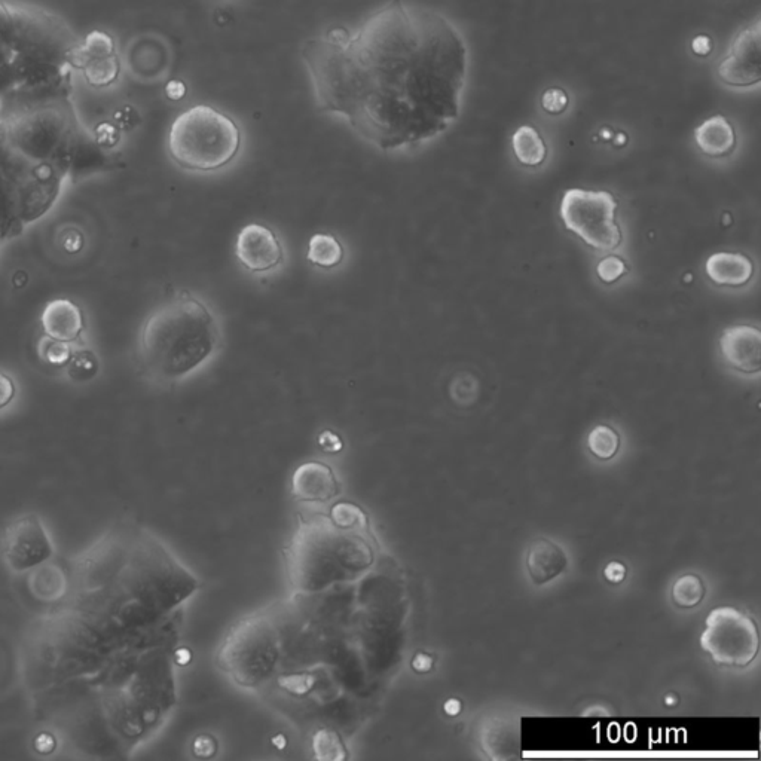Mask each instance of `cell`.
I'll list each match as a JSON object with an SVG mask.
<instances>
[{
    "label": "cell",
    "mask_w": 761,
    "mask_h": 761,
    "mask_svg": "<svg viewBox=\"0 0 761 761\" xmlns=\"http://www.w3.org/2000/svg\"><path fill=\"white\" fill-rule=\"evenodd\" d=\"M165 94L170 100H182L186 94V85L182 81L174 79V81L168 82L167 87H165Z\"/></svg>",
    "instance_id": "cell-26"
},
{
    "label": "cell",
    "mask_w": 761,
    "mask_h": 761,
    "mask_svg": "<svg viewBox=\"0 0 761 761\" xmlns=\"http://www.w3.org/2000/svg\"><path fill=\"white\" fill-rule=\"evenodd\" d=\"M512 148L519 163L528 167L542 165L547 157L546 142L533 125H522L513 133Z\"/></svg>",
    "instance_id": "cell-14"
},
{
    "label": "cell",
    "mask_w": 761,
    "mask_h": 761,
    "mask_svg": "<svg viewBox=\"0 0 761 761\" xmlns=\"http://www.w3.org/2000/svg\"><path fill=\"white\" fill-rule=\"evenodd\" d=\"M85 67L87 81L94 87H106L116 81L119 75V61L116 54L90 55Z\"/></svg>",
    "instance_id": "cell-16"
},
{
    "label": "cell",
    "mask_w": 761,
    "mask_h": 761,
    "mask_svg": "<svg viewBox=\"0 0 761 761\" xmlns=\"http://www.w3.org/2000/svg\"><path fill=\"white\" fill-rule=\"evenodd\" d=\"M695 142L705 155L723 158L736 148V131L732 122L723 115L705 119L695 130Z\"/></svg>",
    "instance_id": "cell-11"
},
{
    "label": "cell",
    "mask_w": 761,
    "mask_h": 761,
    "mask_svg": "<svg viewBox=\"0 0 761 761\" xmlns=\"http://www.w3.org/2000/svg\"><path fill=\"white\" fill-rule=\"evenodd\" d=\"M238 261L252 272L274 270L283 262V247L272 229L250 223L241 229L235 246Z\"/></svg>",
    "instance_id": "cell-8"
},
{
    "label": "cell",
    "mask_w": 761,
    "mask_h": 761,
    "mask_svg": "<svg viewBox=\"0 0 761 761\" xmlns=\"http://www.w3.org/2000/svg\"><path fill=\"white\" fill-rule=\"evenodd\" d=\"M192 653L188 649H179L176 652V660L180 666H186L191 662Z\"/></svg>",
    "instance_id": "cell-29"
},
{
    "label": "cell",
    "mask_w": 761,
    "mask_h": 761,
    "mask_svg": "<svg viewBox=\"0 0 761 761\" xmlns=\"http://www.w3.org/2000/svg\"><path fill=\"white\" fill-rule=\"evenodd\" d=\"M218 323L198 298L182 293L146 320L140 356L146 371L160 381H176L200 368L215 351Z\"/></svg>",
    "instance_id": "cell-2"
},
{
    "label": "cell",
    "mask_w": 761,
    "mask_h": 761,
    "mask_svg": "<svg viewBox=\"0 0 761 761\" xmlns=\"http://www.w3.org/2000/svg\"><path fill=\"white\" fill-rule=\"evenodd\" d=\"M301 55L319 109L382 151L435 139L460 116L466 42L430 9L390 0L354 32L308 39Z\"/></svg>",
    "instance_id": "cell-1"
},
{
    "label": "cell",
    "mask_w": 761,
    "mask_h": 761,
    "mask_svg": "<svg viewBox=\"0 0 761 761\" xmlns=\"http://www.w3.org/2000/svg\"><path fill=\"white\" fill-rule=\"evenodd\" d=\"M693 53L699 55V57H705L712 51V41L708 36L701 35L698 38L693 39L692 42Z\"/></svg>",
    "instance_id": "cell-25"
},
{
    "label": "cell",
    "mask_w": 761,
    "mask_h": 761,
    "mask_svg": "<svg viewBox=\"0 0 761 761\" xmlns=\"http://www.w3.org/2000/svg\"><path fill=\"white\" fill-rule=\"evenodd\" d=\"M704 583L695 574H686L680 577L672 589V598L680 607H695L704 598Z\"/></svg>",
    "instance_id": "cell-17"
},
{
    "label": "cell",
    "mask_w": 761,
    "mask_h": 761,
    "mask_svg": "<svg viewBox=\"0 0 761 761\" xmlns=\"http://www.w3.org/2000/svg\"><path fill=\"white\" fill-rule=\"evenodd\" d=\"M570 105V97L564 88L552 87L544 91L542 96V108L550 115H561Z\"/></svg>",
    "instance_id": "cell-20"
},
{
    "label": "cell",
    "mask_w": 761,
    "mask_h": 761,
    "mask_svg": "<svg viewBox=\"0 0 761 761\" xmlns=\"http://www.w3.org/2000/svg\"><path fill=\"white\" fill-rule=\"evenodd\" d=\"M443 709H445L446 714L451 715V717H455V715L460 714L461 702L458 701V699H449Z\"/></svg>",
    "instance_id": "cell-28"
},
{
    "label": "cell",
    "mask_w": 761,
    "mask_h": 761,
    "mask_svg": "<svg viewBox=\"0 0 761 761\" xmlns=\"http://www.w3.org/2000/svg\"><path fill=\"white\" fill-rule=\"evenodd\" d=\"M5 555L14 570L35 567L51 556V544L38 519H20L6 530Z\"/></svg>",
    "instance_id": "cell-7"
},
{
    "label": "cell",
    "mask_w": 761,
    "mask_h": 761,
    "mask_svg": "<svg viewBox=\"0 0 761 761\" xmlns=\"http://www.w3.org/2000/svg\"><path fill=\"white\" fill-rule=\"evenodd\" d=\"M588 445L595 457L610 460L619 451V435L611 427L598 426L589 435Z\"/></svg>",
    "instance_id": "cell-18"
},
{
    "label": "cell",
    "mask_w": 761,
    "mask_h": 761,
    "mask_svg": "<svg viewBox=\"0 0 761 761\" xmlns=\"http://www.w3.org/2000/svg\"><path fill=\"white\" fill-rule=\"evenodd\" d=\"M272 745H274L275 748H278V750H284V748L287 747L286 738H284L283 735L274 736V738H272Z\"/></svg>",
    "instance_id": "cell-30"
},
{
    "label": "cell",
    "mask_w": 761,
    "mask_h": 761,
    "mask_svg": "<svg viewBox=\"0 0 761 761\" xmlns=\"http://www.w3.org/2000/svg\"><path fill=\"white\" fill-rule=\"evenodd\" d=\"M721 353L726 362L742 374L761 371V332L754 326L727 327L720 339Z\"/></svg>",
    "instance_id": "cell-9"
},
{
    "label": "cell",
    "mask_w": 761,
    "mask_h": 761,
    "mask_svg": "<svg viewBox=\"0 0 761 761\" xmlns=\"http://www.w3.org/2000/svg\"><path fill=\"white\" fill-rule=\"evenodd\" d=\"M41 320L45 335L63 344L75 341L84 330V314L81 308L69 299H54L48 302Z\"/></svg>",
    "instance_id": "cell-10"
},
{
    "label": "cell",
    "mask_w": 761,
    "mask_h": 761,
    "mask_svg": "<svg viewBox=\"0 0 761 761\" xmlns=\"http://www.w3.org/2000/svg\"><path fill=\"white\" fill-rule=\"evenodd\" d=\"M626 272H628V265L619 256H607L599 262L597 267L598 277L607 284L619 280Z\"/></svg>",
    "instance_id": "cell-19"
},
{
    "label": "cell",
    "mask_w": 761,
    "mask_h": 761,
    "mask_svg": "<svg viewBox=\"0 0 761 761\" xmlns=\"http://www.w3.org/2000/svg\"><path fill=\"white\" fill-rule=\"evenodd\" d=\"M617 207L619 204L611 192L568 189L559 212L568 231L582 238L592 249L611 252L622 243Z\"/></svg>",
    "instance_id": "cell-4"
},
{
    "label": "cell",
    "mask_w": 761,
    "mask_h": 761,
    "mask_svg": "<svg viewBox=\"0 0 761 761\" xmlns=\"http://www.w3.org/2000/svg\"><path fill=\"white\" fill-rule=\"evenodd\" d=\"M527 564L534 582L537 585H543L564 571L567 558L561 547L542 539L531 546Z\"/></svg>",
    "instance_id": "cell-13"
},
{
    "label": "cell",
    "mask_w": 761,
    "mask_h": 761,
    "mask_svg": "<svg viewBox=\"0 0 761 761\" xmlns=\"http://www.w3.org/2000/svg\"><path fill=\"white\" fill-rule=\"evenodd\" d=\"M701 646L715 662L729 666H745L759 652V632L750 617L732 607L711 611Z\"/></svg>",
    "instance_id": "cell-5"
},
{
    "label": "cell",
    "mask_w": 761,
    "mask_h": 761,
    "mask_svg": "<svg viewBox=\"0 0 761 761\" xmlns=\"http://www.w3.org/2000/svg\"><path fill=\"white\" fill-rule=\"evenodd\" d=\"M717 76L732 88L756 87L761 81L760 20L736 35L729 53L718 64Z\"/></svg>",
    "instance_id": "cell-6"
},
{
    "label": "cell",
    "mask_w": 761,
    "mask_h": 761,
    "mask_svg": "<svg viewBox=\"0 0 761 761\" xmlns=\"http://www.w3.org/2000/svg\"><path fill=\"white\" fill-rule=\"evenodd\" d=\"M319 443L323 446V449L329 452H338L342 449L341 439L335 433L329 432V430L320 435Z\"/></svg>",
    "instance_id": "cell-23"
},
{
    "label": "cell",
    "mask_w": 761,
    "mask_h": 761,
    "mask_svg": "<svg viewBox=\"0 0 761 761\" xmlns=\"http://www.w3.org/2000/svg\"><path fill=\"white\" fill-rule=\"evenodd\" d=\"M433 666V659L427 654L418 653L412 660V668L417 672H429Z\"/></svg>",
    "instance_id": "cell-27"
},
{
    "label": "cell",
    "mask_w": 761,
    "mask_h": 761,
    "mask_svg": "<svg viewBox=\"0 0 761 761\" xmlns=\"http://www.w3.org/2000/svg\"><path fill=\"white\" fill-rule=\"evenodd\" d=\"M194 753L197 754L198 757H203V759L212 757L213 754L216 753L215 739L210 738V736H200V738L194 742Z\"/></svg>",
    "instance_id": "cell-22"
},
{
    "label": "cell",
    "mask_w": 761,
    "mask_h": 761,
    "mask_svg": "<svg viewBox=\"0 0 761 761\" xmlns=\"http://www.w3.org/2000/svg\"><path fill=\"white\" fill-rule=\"evenodd\" d=\"M307 259L316 267L330 268L338 267L344 261V247L338 238L330 234H316L310 238L308 243Z\"/></svg>",
    "instance_id": "cell-15"
},
{
    "label": "cell",
    "mask_w": 761,
    "mask_h": 761,
    "mask_svg": "<svg viewBox=\"0 0 761 761\" xmlns=\"http://www.w3.org/2000/svg\"><path fill=\"white\" fill-rule=\"evenodd\" d=\"M707 274L718 286L739 287L751 280L754 265L742 253H714L707 261Z\"/></svg>",
    "instance_id": "cell-12"
},
{
    "label": "cell",
    "mask_w": 761,
    "mask_h": 761,
    "mask_svg": "<svg viewBox=\"0 0 761 761\" xmlns=\"http://www.w3.org/2000/svg\"><path fill=\"white\" fill-rule=\"evenodd\" d=\"M240 148L237 122L212 106L198 105L180 113L168 133L170 157L185 170H220L235 160Z\"/></svg>",
    "instance_id": "cell-3"
},
{
    "label": "cell",
    "mask_w": 761,
    "mask_h": 761,
    "mask_svg": "<svg viewBox=\"0 0 761 761\" xmlns=\"http://www.w3.org/2000/svg\"><path fill=\"white\" fill-rule=\"evenodd\" d=\"M15 396V384L8 375L0 372V409L8 406Z\"/></svg>",
    "instance_id": "cell-21"
},
{
    "label": "cell",
    "mask_w": 761,
    "mask_h": 761,
    "mask_svg": "<svg viewBox=\"0 0 761 761\" xmlns=\"http://www.w3.org/2000/svg\"><path fill=\"white\" fill-rule=\"evenodd\" d=\"M604 574L605 577H607V580H610L611 583H620L626 576L625 565L620 564V562H611V564H608L607 568H605Z\"/></svg>",
    "instance_id": "cell-24"
}]
</instances>
